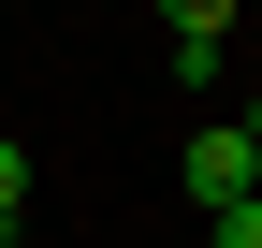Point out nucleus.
Listing matches in <instances>:
<instances>
[{
  "instance_id": "nucleus-1",
  "label": "nucleus",
  "mask_w": 262,
  "mask_h": 248,
  "mask_svg": "<svg viewBox=\"0 0 262 248\" xmlns=\"http://www.w3.org/2000/svg\"><path fill=\"white\" fill-rule=\"evenodd\" d=\"M175 175H189V204H204V219H219V204H248V190H262V146L233 132V117H204V132L175 146Z\"/></svg>"
},
{
  "instance_id": "nucleus-2",
  "label": "nucleus",
  "mask_w": 262,
  "mask_h": 248,
  "mask_svg": "<svg viewBox=\"0 0 262 248\" xmlns=\"http://www.w3.org/2000/svg\"><path fill=\"white\" fill-rule=\"evenodd\" d=\"M160 29H175V73H219V44H233V0H160Z\"/></svg>"
},
{
  "instance_id": "nucleus-3",
  "label": "nucleus",
  "mask_w": 262,
  "mask_h": 248,
  "mask_svg": "<svg viewBox=\"0 0 262 248\" xmlns=\"http://www.w3.org/2000/svg\"><path fill=\"white\" fill-rule=\"evenodd\" d=\"M15 204H29V146L0 132V234H15Z\"/></svg>"
},
{
  "instance_id": "nucleus-4",
  "label": "nucleus",
  "mask_w": 262,
  "mask_h": 248,
  "mask_svg": "<svg viewBox=\"0 0 262 248\" xmlns=\"http://www.w3.org/2000/svg\"><path fill=\"white\" fill-rule=\"evenodd\" d=\"M204 234H219V248H262V190H248V204H219Z\"/></svg>"
},
{
  "instance_id": "nucleus-5",
  "label": "nucleus",
  "mask_w": 262,
  "mask_h": 248,
  "mask_svg": "<svg viewBox=\"0 0 262 248\" xmlns=\"http://www.w3.org/2000/svg\"><path fill=\"white\" fill-rule=\"evenodd\" d=\"M233 132H248V146H262V88H248V117H233Z\"/></svg>"
}]
</instances>
